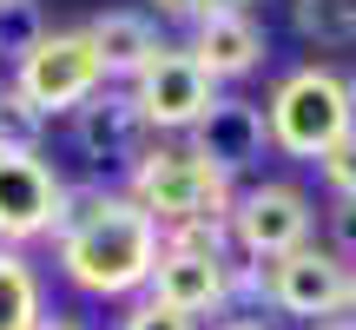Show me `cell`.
I'll list each match as a JSON object with an SVG mask.
<instances>
[{"label":"cell","instance_id":"cell-5","mask_svg":"<svg viewBox=\"0 0 356 330\" xmlns=\"http://www.w3.org/2000/svg\"><path fill=\"white\" fill-rule=\"evenodd\" d=\"M317 238V205H310L304 185H284V178H264V185L231 191V244L251 265H277L297 244Z\"/></svg>","mask_w":356,"mask_h":330},{"label":"cell","instance_id":"cell-26","mask_svg":"<svg viewBox=\"0 0 356 330\" xmlns=\"http://www.w3.org/2000/svg\"><path fill=\"white\" fill-rule=\"evenodd\" d=\"M350 317H356V265H350Z\"/></svg>","mask_w":356,"mask_h":330},{"label":"cell","instance_id":"cell-14","mask_svg":"<svg viewBox=\"0 0 356 330\" xmlns=\"http://www.w3.org/2000/svg\"><path fill=\"white\" fill-rule=\"evenodd\" d=\"M47 317V291H40V271L26 265V251L0 244V330H33Z\"/></svg>","mask_w":356,"mask_h":330},{"label":"cell","instance_id":"cell-19","mask_svg":"<svg viewBox=\"0 0 356 330\" xmlns=\"http://www.w3.org/2000/svg\"><path fill=\"white\" fill-rule=\"evenodd\" d=\"M40 33H47V26H40L33 0H20V7H0V53H7V60H20V53L33 47Z\"/></svg>","mask_w":356,"mask_h":330},{"label":"cell","instance_id":"cell-28","mask_svg":"<svg viewBox=\"0 0 356 330\" xmlns=\"http://www.w3.org/2000/svg\"><path fill=\"white\" fill-rule=\"evenodd\" d=\"M0 7H20V0H0Z\"/></svg>","mask_w":356,"mask_h":330},{"label":"cell","instance_id":"cell-2","mask_svg":"<svg viewBox=\"0 0 356 330\" xmlns=\"http://www.w3.org/2000/svg\"><path fill=\"white\" fill-rule=\"evenodd\" d=\"M264 126H270V152H291L317 165L337 139L356 126V100H350V79L337 66H297L270 86L264 100Z\"/></svg>","mask_w":356,"mask_h":330},{"label":"cell","instance_id":"cell-23","mask_svg":"<svg viewBox=\"0 0 356 330\" xmlns=\"http://www.w3.org/2000/svg\"><path fill=\"white\" fill-rule=\"evenodd\" d=\"M218 330H270V324H264V317H225Z\"/></svg>","mask_w":356,"mask_h":330},{"label":"cell","instance_id":"cell-13","mask_svg":"<svg viewBox=\"0 0 356 330\" xmlns=\"http://www.w3.org/2000/svg\"><path fill=\"white\" fill-rule=\"evenodd\" d=\"M86 40H92V53H99V73H106V86L113 79H139V66L152 60L165 40H159V26H152V13H139V7H113V13H92L86 20Z\"/></svg>","mask_w":356,"mask_h":330},{"label":"cell","instance_id":"cell-7","mask_svg":"<svg viewBox=\"0 0 356 330\" xmlns=\"http://www.w3.org/2000/svg\"><path fill=\"white\" fill-rule=\"evenodd\" d=\"M264 304L284 311V317H350V265L330 251V244H297L291 258L264 265Z\"/></svg>","mask_w":356,"mask_h":330},{"label":"cell","instance_id":"cell-8","mask_svg":"<svg viewBox=\"0 0 356 330\" xmlns=\"http://www.w3.org/2000/svg\"><path fill=\"white\" fill-rule=\"evenodd\" d=\"M66 185L40 152H0V244H33V238H53L66 218Z\"/></svg>","mask_w":356,"mask_h":330},{"label":"cell","instance_id":"cell-11","mask_svg":"<svg viewBox=\"0 0 356 330\" xmlns=\"http://www.w3.org/2000/svg\"><path fill=\"white\" fill-rule=\"evenodd\" d=\"M231 265L225 258H198V251H159V271L145 284V297L178 311V317H191V324L218 317V311H231Z\"/></svg>","mask_w":356,"mask_h":330},{"label":"cell","instance_id":"cell-15","mask_svg":"<svg viewBox=\"0 0 356 330\" xmlns=\"http://www.w3.org/2000/svg\"><path fill=\"white\" fill-rule=\"evenodd\" d=\"M291 26L310 47H356V0H291Z\"/></svg>","mask_w":356,"mask_h":330},{"label":"cell","instance_id":"cell-27","mask_svg":"<svg viewBox=\"0 0 356 330\" xmlns=\"http://www.w3.org/2000/svg\"><path fill=\"white\" fill-rule=\"evenodd\" d=\"M350 100H356V73H350Z\"/></svg>","mask_w":356,"mask_h":330},{"label":"cell","instance_id":"cell-6","mask_svg":"<svg viewBox=\"0 0 356 330\" xmlns=\"http://www.w3.org/2000/svg\"><path fill=\"white\" fill-rule=\"evenodd\" d=\"M132 106H139V119H145V132H191L204 113H211V100H218V79L204 73L198 60H191L185 47H159L152 60L139 66V79H132Z\"/></svg>","mask_w":356,"mask_h":330},{"label":"cell","instance_id":"cell-16","mask_svg":"<svg viewBox=\"0 0 356 330\" xmlns=\"http://www.w3.org/2000/svg\"><path fill=\"white\" fill-rule=\"evenodd\" d=\"M165 251H198V258H238V244H231V212L225 218H191V225H172L165 231Z\"/></svg>","mask_w":356,"mask_h":330},{"label":"cell","instance_id":"cell-18","mask_svg":"<svg viewBox=\"0 0 356 330\" xmlns=\"http://www.w3.org/2000/svg\"><path fill=\"white\" fill-rule=\"evenodd\" d=\"M317 178H323V191H330V198H356V126L317 159Z\"/></svg>","mask_w":356,"mask_h":330},{"label":"cell","instance_id":"cell-12","mask_svg":"<svg viewBox=\"0 0 356 330\" xmlns=\"http://www.w3.org/2000/svg\"><path fill=\"white\" fill-rule=\"evenodd\" d=\"M185 53H191L211 79H244V73L264 66L270 40H264V26H257V13H211V20L191 26V47H185Z\"/></svg>","mask_w":356,"mask_h":330},{"label":"cell","instance_id":"cell-25","mask_svg":"<svg viewBox=\"0 0 356 330\" xmlns=\"http://www.w3.org/2000/svg\"><path fill=\"white\" fill-rule=\"evenodd\" d=\"M310 330H356V317H323V324H310Z\"/></svg>","mask_w":356,"mask_h":330},{"label":"cell","instance_id":"cell-1","mask_svg":"<svg viewBox=\"0 0 356 330\" xmlns=\"http://www.w3.org/2000/svg\"><path fill=\"white\" fill-rule=\"evenodd\" d=\"M53 251H60V271H66L73 291H86V297H145V284L159 271V251H165V231L126 191L86 185V191L66 198Z\"/></svg>","mask_w":356,"mask_h":330},{"label":"cell","instance_id":"cell-24","mask_svg":"<svg viewBox=\"0 0 356 330\" xmlns=\"http://www.w3.org/2000/svg\"><path fill=\"white\" fill-rule=\"evenodd\" d=\"M33 330H86V324H73V317H40Z\"/></svg>","mask_w":356,"mask_h":330},{"label":"cell","instance_id":"cell-3","mask_svg":"<svg viewBox=\"0 0 356 330\" xmlns=\"http://www.w3.org/2000/svg\"><path fill=\"white\" fill-rule=\"evenodd\" d=\"M126 198L159 218V231L191 225V218H225L231 212V178L191 159L185 146H145V159L126 172Z\"/></svg>","mask_w":356,"mask_h":330},{"label":"cell","instance_id":"cell-21","mask_svg":"<svg viewBox=\"0 0 356 330\" xmlns=\"http://www.w3.org/2000/svg\"><path fill=\"white\" fill-rule=\"evenodd\" d=\"M119 330H198V324L165 311V304H152V297H132V311L119 317Z\"/></svg>","mask_w":356,"mask_h":330},{"label":"cell","instance_id":"cell-4","mask_svg":"<svg viewBox=\"0 0 356 330\" xmlns=\"http://www.w3.org/2000/svg\"><path fill=\"white\" fill-rule=\"evenodd\" d=\"M106 86L99 73V53H92L86 26H60V33H40L33 47L13 60V93L33 106L40 119L53 113H79L92 93Z\"/></svg>","mask_w":356,"mask_h":330},{"label":"cell","instance_id":"cell-9","mask_svg":"<svg viewBox=\"0 0 356 330\" xmlns=\"http://www.w3.org/2000/svg\"><path fill=\"white\" fill-rule=\"evenodd\" d=\"M185 152H191V159H204L211 172H225V178L251 172V165L270 152L264 106H257V100H238V93H218L211 113H204L198 126L185 132Z\"/></svg>","mask_w":356,"mask_h":330},{"label":"cell","instance_id":"cell-17","mask_svg":"<svg viewBox=\"0 0 356 330\" xmlns=\"http://www.w3.org/2000/svg\"><path fill=\"white\" fill-rule=\"evenodd\" d=\"M40 139H47V119L13 86H0V152H40Z\"/></svg>","mask_w":356,"mask_h":330},{"label":"cell","instance_id":"cell-22","mask_svg":"<svg viewBox=\"0 0 356 330\" xmlns=\"http://www.w3.org/2000/svg\"><path fill=\"white\" fill-rule=\"evenodd\" d=\"M330 251L356 265V198H330Z\"/></svg>","mask_w":356,"mask_h":330},{"label":"cell","instance_id":"cell-20","mask_svg":"<svg viewBox=\"0 0 356 330\" xmlns=\"http://www.w3.org/2000/svg\"><path fill=\"white\" fill-rule=\"evenodd\" d=\"M165 20H185V26H198V20H211V13H251V0H152Z\"/></svg>","mask_w":356,"mask_h":330},{"label":"cell","instance_id":"cell-10","mask_svg":"<svg viewBox=\"0 0 356 330\" xmlns=\"http://www.w3.org/2000/svg\"><path fill=\"white\" fill-rule=\"evenodd\" d=\"M145 146H152V132H145L139 106H132L126 86H99L86 106L73 113V152L86 165H119V172H132V165L145 159Z\"/></svg>","mask_w":356,"mask_h":330}]
</instances>
